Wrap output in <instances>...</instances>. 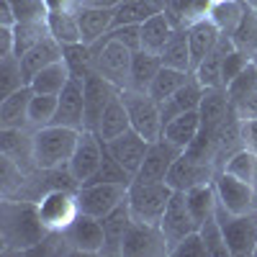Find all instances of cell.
I'll use <instances>...</instances> for the list:
<instances>
[{
    "label": "cell",
    "mask_w": 257,
    "mask_h": 257,
    "mask_svg": "<svg viewBox=\"0 0 257 257\" xmlns=\"http://www.w3.org/2000/svg\"><path fill=\"white\" fill-rule=\"evenodd\" d=\"M0 234L8 249H31L49 237L47 224L41 221L36 201H13L0 203Z\"/></svg>",
    "instance_id": "1"
},
{
    "label": "cell",
    "mask_w": 257,
    "mask_h": 257,
    "mask_svg": "<svg viewBox=\"0 0 257 257\" xmlns=\"http://www.w3.org/2000/svg\"><path fill=\"white\" fill-rule=\"evenodd\" d=\"M80 132L70 126H41L34 132V160L39 170H54L62 165H70L72 152L77 147Z\"/></svg>",
    "instance_id": "2"
},
{
    "label": "cell",
    "mask_w": 257,
    "mask_h": 257,
    "mask_svg": "<svg viewBox=\"0 0 257 257\" xmlns=\"http://www.w3.org/2000/svg\"><path fill=\"white\" fill-rule=\"evenodd\" d=\"M93 52V67L105 80H111L116 88L126 90L132 82V57L134 52L123 41H118L111 34H103L95 44H88Z\"/></svg>",
    "instance_id": "3"
},
{
    "label": "cell",
    "mask_w": 257,
    "mask_h": 257,
    "mask_svg": "<svg viewBox=\"0 0 257 257\" xmlns=\"http://www.w3.org/2000/svg\"><path fill=\"white\" fill-rule=\"evenodd\" d=\"M173 193L175 190L167 183H132L126 193V201H128V208H132L134 221L160 226Z\"/></svg>",
    "instance_id": "4"
},
{
    "label": "cell",
    "mask_w": 257,
    "mask_h": 257,
    "mask_svg": "<svg viewBox=\"0 0 257 257\" xmlns=\"http://www.w3.org/2000/svg\"><path fill=\"white\" fill-rule=\"evenodd\" d=\"M216 219L224 229V239H226L231 257L254 254V249H257V213H231L219 201Z\"/></svg>",
    "instance_id": "5"
},
{
    "label": "cell",
    "mask_w": 257,
    "mask_h": 257,
    "mask_svg": "<svg viewBox=\"0 0 257 257\" xmlns=\"http://www.w3.org/2000/svg\"><path fill=\"white\" fill-rule=\"evenodd\" d=\"M123 105L128 111V121H132V128L139 132L147 142H157L162 137V111H160V103L149 95V93H139L126 88L121 90Z\"/></svg>",
    "instance_id": "6"
},
{
    "label": "cell",
    "mask_w": 257,
    "mask_h": 257,
    "mask_svg": "<svg viewBox=\"0 0 257 257\" xmlns=\"http://www.w3.org/2000/svg\"><path fill=\"white\" fill-rule=\"evenodd\" d=\"M36 206L41 213V221L47 224L49 231H64L80 213L77 190H67V188H57V190L44 193L36 201Z\"/></svg>",
    "instance_id": "7"
},
{
    "label": "cell",
    "mask_w": 257,
    "mask_h": 257,
    "mask_svg": "<svg viewBox=\"0 0 257 257\" xmlns=\"http://www.w3.org/2000/svg\"><path fill=\"white\" fill-rule=\"evenodd\" d=\"M126 193H128V185L123 183H85L77 188V203L82 213L103 219L121 201H126Z\"/></svg>",
    "instance_id": "8"
},
{
    "label": "cell",
    "mask_w": 257,
    "mask_h": 257,
    "mask_svg": "<svg viewBox=\"0 0 257 257\" xmlns=\"http://www.w3.org/2000/svg\"><path fill=\"white\" fill-rule=\"evenodd\" d=\"M160 229L165 234V242H167V249L173 252V247L185 239L188 234L198 231V224L193 219V213L188 208V201H185V190H175L173 198H170L167 208H165V216L160 221Z\"/></svg>",
    "instance_id": "9"
},
{
    "label": "cell",
    "mask_w": 257,
    "mask_h": 257,
    "mask_svg": "<svg viewBox=\"0 0 257 257\" xmlns=\"http://www.w3.org/2000/svg\"><path fill=\"white\" fill-rule=\"evenodd\" d=\"M216 175H219V167L213 162H201L196 157L180 152V157L170 167L165 183L173 190H190V188L203 185V183H213Z\"/></svg>",
    "instance_id": "10"
},
{
    "label": "cell",
    "mask_w": 257,
    "mask_h": 257,
    "mask_svg": "<svg viewBox=\"0 0 257 257\" xmlns=\"http://www.w3.org/2000/svg\"><path fill=\"white\" fill-rule=\"evenodd\" d=\"M121 254L126 257H157V254H170L165 234L160 226L155 224H144V221H132L126 237H123V247Z\"/></svg>",
    "instance_id": "11"
},
{
    "label": "cell",
    "mask_w": 257,
    "mask_h": 257,
    "mask_svg": "<svg viewBox=\"0 0 257 257\" xmlns=\"http://www.w3.org/2000/svg\"><path fill=\"white\" fill-rule=\"evenodd\" d=\"M183 149L175 147L173 142H167L165 137H160L157 142L149 144L147 149V157L139 167V173L134 175L132 183H165L170 167H173V162L180 157Z\"/></svg>",
    "instance_id": "12"
},
{
    "label": "cell",
    "mask_w": 257,
    "mask_h": 257,
    "mask_svg": "<svg viewBox=\"0 0 257 257\" xmlns=\"http://www.w3.org/2000/svg\"><path fill=\"white\" fill-rule=\"evenodd\" d=\"M103 152H105V142L95 132L82 128L80 139H77V147H75V152H72V160H70V173L75 175V180L80 185L88 183L95 175V170L103 162Z\"/></svg>",
    "instance_id": "13"
},
{
    "label": "cell",
    "mask_w": 257,
    "mask_h": 257,
    "mask_svg": "<svg viewBox=\"0 0 257 257\" xmlns=\"http://www.w3.org/2000/svg\"><path fill=\"white\" fill-rule=\"evenodd\" d=\"M216 185L219 201L231 211V213H257V188L247 180H239L229 173H221L213 180Z\"/></svg>",
    "instance_id": "14"
},
{
    "label": "cell",
    "mask_w": 257,
    "mask_h": 257,
    "mask_svg": "<svg viewBox=\"0 0 257 257\" xmlns=\"http://www.w3.org/2000/svg\"><path fill=\"white\" fill-rule=\"evenodd\" d=\"M118 93H121V88H116L111 80H105L95 70L85 77V128H88V132H95L98 128V121L105 111V105H108Z\"/></svg>",
    "instance_id": "15"
},
{
    "label": "cell",
    "mask_w": 257,
    "mask_h": 257,
    "mask_svg": "<svg viewBox=\"0 0 257 257\" xmlns=\"http://www.w3.org/2000/svg\"><path fill=\"white\" fill-rule=\"evenodd\" d=\"M77 252H88V254H103L105 247V234H103V221L90 216V213H77L75 221L59 231Z\"/></svg>",
    "instance_id": "16"
},
{
    "label": "cell",
    "mask_w": 257,
    "mask_h": 257,
    "mask_svg": "<svg viewBox=\"0 0 257 257\" xmlns=\"http://www.w3.org/2000/svg\"><path fill=\"white\" fill-rule=\"evenodd\" d=\"M52 123L70 126V128H77V132L85 128V80L80 77L67 80V85L59 93V105Z\"/></svg>",
    "instance_id": "17"
},
{
    "label": "cell",
    "mask_w": 257,
    "mask_h": 257,
    "mask_svg": "<svg viewBox=\"0 0 257 257\" xmlns=\"http://www.w3.org/2000/svg\"><path fill=\"white\" fill-rule=\"evenodd\" d=\"M149 144H152V142H147L139 132H134V128H128V132L118 134L116 139L105 142L108 152L121 162V167H123L132 178L139 173V167H142V162H144V157H147Z\"/></svg>",
    "instance_id": "18"
},
{
    "label": "cell",
    "mask_w": 257,
    "mask_h": 257,
    "mask_svg": "<svg viewBox=\"0 0 257 257\" xmlns=\"http://www.w3.org/2000/svg\"><path fill=\"white\" fill-rule=\"evenodd\" d=\"M0 137L3 155H8L24 173L39 170L34 160V134H26V128H0Z\"/></svg>",
    "instance_id": "19"
},
{
    "label": "cell",
    "mask_w": 257,
    "mask_h": 257,
    "mask_svg": "<svg viewBox=\"0 0 257 257\" xmlns=\"http://www.w3.org/2000/svg\"><path fill=\"white\" fill-rule=\"evenodd\" d=\"M221 31L216 29L211 18H203L198 24H193L188 29V44H190V70H196L198 64L219 47Z\"/></svg>",
    "instance_id": "20"
},
{
    "label": "cell",
    "mask_w": 257,
    "mask_h": 257,
    "mask_svg": "<svg viewBox=\"0 0 257 257\" xmlns=\"http://www.w3.org/2000/svg\"><path fill=\"white\" fill-rule=\"evenodd\" d=\"M100 221H103V234H105L103 254H121L123 237H126L128 226H132V221H134L132 208H128V201H121L111 213H105Z\"/></svg>",
    "instance_id": "21"
},
{
    "label": "cell",
    "mask_w": 257,
    "mask_h": 257,
    "mask_svg": "<svg viewBox=\"0 0 257 257\" xmlns=\"http://www.w3.org/2000/svg\"><path fill=\"white\" fill-rule=\"evenodd\" d=\"M231 100L226 95V88H206L198 113H201V128H208V132H221V126L229 116Z\"/></svg>",
    "instance_id": "22"
},
{
    "label": "cell",
    "mask_w": 257,
    "mask_h": 257,
    "mask_svg": "<svg viewBox=\"0 0 257 257\" xmlns=\"http://www.w3.org/2000/svg\"><path fill=\"white\" fill-rule=\"evenodd\" d=\"M31 85H24L8 98L0 100V128H26L29 121V105H31Z\"/></svg>",
    "instance_id": "23"
},
{
    "label": "cell",
    "mask_w": 257,
    "mask_h": 257,
    "mask_svg": "<svg viewBox=\"0 0 257 257\" xmlns=\"http://www.w3.org/2000/svg\"><path fill=\"white\" fill-rule=\"evenodd\" d=\"M59 59H62V44H59L54 36H47L44 41H39L34 49H29L24 57H21V70H24L26 85L44 67H49V64H54Z\"/></svg>",
    "instance_id": "24"
},
{
    "label": "cell",
    "mask_w": 257,
    "mask_h": 257,
    "mask_svg": "<svg viewBox=\"0 0 257 257\" xmlns=\"http://www.w3.org/2000/svg\"><path fill=\"white\" fill-rule=\"evenodd\" d=\"M203 85L198 82L196 75H190L188 82L183 85V88L170 98L165 103H160V111H162V123H167L170 118H175L185 111H198V105H201V98H203Z\"/></svg>",
    "instance_id": "25"
},
{
    "label": "cell",
    "mask_w": 257,
    "mask_h": 257,
    "mask_svg": "<svg viewBox=\"0 0 257 257\" xmlns=\"http://www.w3.org/2000/svg\"><path fill=\"white\" fill-rule=\"evenodd\" d=\"M116 8H77V24L82 34V44H95V41L113 29Z\"/></svg>",
    "instance_id": "26"
},
{
    "label": "cell",
    "mask_w": 257,
    "mask_h": 257,
    "mask_svg": "<svg viewBox=\"0 0 257 257\" xmlns=\"http://www.w3.org/2000/svg\"><path fill=\"white\" fill-rule=\"evenodd\" d=\"M231 49H237V47H234V39L221 34L219 47L213 49V52L198 64L196 70H193V75L198 77V82L203 85V88H224V80H221V64H224L226 52H231Z\"/></svg>",
    "instance_id": "27"
},
{
    "label": "cell",
    "mask_w": 257,
    "mask_h": 257,
    "mask_svg": "<svg viewBox=\"0 0 257 257\" xmlns=\"http://www.w3.org/2000/svg\"><path fill=\"white\" fill-rule=\"evenodd\" d=\"M213 3H216V0H173V3L165 8V13L173 21L175 29H190L193 24L208 18Z\"/></svg>",
    "instance_id": "28"
},
{
    "label": "cell",
    "mask_w": 257,
    "mask_h": 257,
    "mask_svg": "<svg viewBox=\"0 0 257 257\" xmlns=\"http://www.w3.org/2000/svg\"><path fill=\"white\" fill-rule=\"evenodd\" d=\"M162 70V59L157 52H149V49H139L132 57V82L128 88L139 90V93H149V85L157 77V72Z\"/></svg>",
    "instance_id": "29"
},
{
    "label": "cell",
    "mask_w": 257,
    "mask_h": 257,
    "mask_svg": "<svg viewBox=\"0 0 257 257\" xmlns=\"http://www.w3.org/2000/svg\"><path fill=\"white\" fill-rule=\"evenodd\" d=\"M128 128H132V121H128V111H126L123 98H121V93H118L108 105H105V111H103V116H100V121H98L95 134H98L103 142H111V139H116L118 134L128 132Z\"/></svg>",
    "instance_id": "30"
},
{
    "label": "cell",
    "mask_w": 257,
    "mask_h": 257,
    "mask_svg": "<svg viewBox=\"0 0 257 257\" xmlns=\"http://www.w3.org/2000/svg\"><path fill=\"white\" fill-rule=\"evenodd\" d=\"M198 132H201V113L198 111H185L175 118H170L162 126V137L180 149H185L193 139H196Z\"/></svg>",
    "instance_id": "31"
},
{
    "label": "cell",
    "mask_w": 257,
    "mask_h": 257,
    "mask_svg": "<svg viewBox=\"0 0 257 257\" xmlns=\"http://www.w3.org/2000/svg\"><path fill=\"white\" fill-rule=\"evenodd\" d=\"M185 201H188V208H190V213H193V219H196L198 226L216 216L219 196H216V185L213 183H203V185H196V188L185 190Z\"/></svg>",
    "instance_id": "32"
},
{
    "label": "cell",
    "mask_w": 257,
    "mask_h": 257,
    "mask_svg": "<svg viewBox=\"0 0 257 257\" xmlns=\"http://www.w3.org/2000/svg\"><path fill=\"white\" fill-rule=\"evenodd\" d=\"M247 0H216L208 13V18L216 24V29L224 34V36H234V31L239 29L242 18L247 13Z\"/></svg>",
    "instance_id": "33"
},
{
    "label": "cell",
    "mask_w": 257,
    "mask_h": 257,
    "mask_svg": "<svg viewBox=\"0 0 257 257\" xmlns=\"http://www.w3.org/2000/svg\"><path fill=\"white\" fill-rule=\"evenodd\" d=\"M165 3L162 0H123L116 8L113 16V29L116 26H126V24H144L147 18H152L157 13H165Z\"/></svg>",
    "instance_id": "34"
},
{
    "label": "cell",
    "mask_w": 257,
    "mask_h": 257,
    "mask_svg": "<svg viewBox=\"0 0 257 257\" xmlns=\"http://www.w3.org/2000/svg\"><path fill=\"white\" fill-rule=\"evenodd\" d=\"M173 34H175V26H173V21L167 18V13H157L152 18H147L142 24V49L160 54Z\"/></svg>",
    "instance_id": "35"
},
{
    "label": "cell",
    "mask_w": 257,
    "mask_h": 257,
    "mask_svg": "<svg viewBox=\"0 0 257 257\" xmlns=\"http://www.w3.org/2000/svg\"><path fill=\"white\" fill-rule=\"evenodd\" d=\"M160 59L165 67H175L183 72H193L190 70V44H188V29H175V34L170 36V41L165 44V49L160 52Z\"/></svg>",
    "instance_id": "36"
},
{
    "label": "cell",
    "mask_w": 257,
    "mask_h": 257,
    "mask_svg": "<svg viewBox=\"0 0 257 257\" xmlns=\"http://www.w3.org/2000/svg\"><path fill=\"white\" fill-rule=\"evenodd\" d=\"M49 34L59 41V44H77L82 41L80 24H77V11H52L47 18Z\"/></svg>",
    "instance_id": "37"
},
{
    "label": "cell",
    "mask_w": 257,
    "mask_h": 257,
    "mask_svg": "<svg viewBox=\"0 0 257 257\" xmlns=\"http://www.w3.org/2000/svg\"><path fill=\"white\" fill-rule=\"evenodd\" d=\"M190 75L193 72H183V70L165 67V64H162V70L157 72V77L152 80V85H149V95H152L157 103H165V100H170L183 88Z\"/></svg>",
    "instance_id": "38"
},
{
    "label": "cell",
    "mask_w": 257,
    "mask_h": 257,
    "mask_svg": "<svg viewBox=\"0 0 257 257\" xmlns=\"http://www.w3.org/2000/svg\"><path fill=\"white\" fill-rule=\"evenodd\" d=\"M70 77H72V75H70L67 62L59 59V62H54V64H49V67L41 70L29 85H31L34 93H52V95H59Z\"/></svg>",
    "instance_id": "39"
},
{
    "label": "cell",
    "mask_w": 257,
    "mask_h": 257,
    "mask_svg": "<svg viewBox=\"0 0 257 257\" xmlns=\"http://www.w3.org/2000/svg\"><path fill=\"white\" fill-rule=\"evenodd\" d=\"M13 34H16V49L13 54L21 59L29 49H34L39 41H44L49 34V26H47V21H31V24H16L13 26Z\"/></svg>",
    "instance_id": "40"
},
{
    "label": "cell",
    "mask_w": 257,
    "mask_h": 257,
    "mask_svg": "<svg viewBox=\"0 0 257 257\" xmlns=\"http://www.w3.org/2000/svg\"><path fill=\"white\" fill-rule=\"evenodd\" d=\"M62 59L67 62L70 75L80 77V80H85L95 70L93 67V52H90L88 44H82V41H77V44H64L62 47Z\"/></svg>",
    "instance_id": "41"
},
{
    "label": "cell",
    "mask_w": 257,
    "mask_h": 257,
    "mask_svg": "<svg viewBox=\"0 0 257 257\" xmlns=\"http://www.w3.org/2000/svg\"><path fill=\"white\" fill-rule=\"evenodd\" d=\"M226 95H229L231 105H239L247 98L257 95V64L254 62H249L247 67L226 85Z\"/></svg>",
    "instance_id": "42"
},
{
    "label": "cell",
    "mask_w": 257,
    "mask_h": 257,
    "mask_svg": "<svg viewBox=\"0 0 257 257\" xmlns=\"http://www.w3.org/2000/svg\"><path fill=\"white\" fill-rule=\"evenodd\" d=\"M231 39H234V47L244 52L249 59L257 54V8L254 6H247V13Z\"/></svg>",
    "instance_id": "43"
},
{
    "label": "cell",
    "mask_w": 257,
    "mask_h": 257,
    "mask_svg": "<svg viewBox=\"0 0 257 257\" xmlns=\"http://www.w3.org/2000/svg\"><path fill=\"white\" fill-rule=\"evenodd\" d=\"M24 85L26 80H24V70H21V59L16 54L0 57V100L16 93L18 88H24Z\"/></svg>",
    "instance_id": "44"
},
{
    "label": "cell",
    "mask_w": 257,
    "mask_h": 257,
    "mask_svg": "<svg viewBox=\"0 0 257 257\" xmlns=\"http://www.w3.org/2000/svg\"><path fill=\"white\" fill-rule=\"evenodd\" d=\"M57 105H59V95H52V93H34V95H31V105H29V121H31V126H36V128L49 126V123L54 121Z\"/></svg>",
    "instance_id": "45"
},
{
    "label": "cell",
    "mask_w": 257,
    "mask_h": 257,
    "mask_svg": "<svg viewBox=\"0 0 257 257\" xmlns=\"http://www.w3.org/2000/svg\"><path fill=\"white\" fill-rule=\"evenodd\" d=\"M224 173L239 178V180H247L252 183L254 180V173H257V155L249 152V149H239V152H234L226 162H224Z\"/></svg>",
    "instance_id": "46"
},
{
    "label": "cell",
    "mask_w": 257,
    "mask_h": 257,
    "mask_svg": "<svg viewBox=\"0 0 257 257\" xmlns=\"http://www.w3.org/2000/svg\"><path fill=\"white\" fill-rule=\"evenodd\" d=\"M201 237L206 242V249H208V257H231L229 254V247H226V239H224V229L219 224V219L213 216L208 221H203L198 226Z\"/></svg>",
    "instance_id": "47"
},
{
    "label": "cell",
    "mask_w": 257,
    "mask_h": 257,
    "mask_svg": "<svg viewBox=\"0 0 257 257\" xmlns=\"http://www.w3.org/2000/svg\"><path fill=\"white\" fill-rule=\"evenodd\" d=\"M11 6L16 13V24H31V21L49 18L47 0H11Z\"/></svg>",
    "instance_id": "48"
},
{
    "label": "cell",
    "mask_w": 257,
    "mask_h": 257,
    "mask_svg": "<svg viewBox=\"0 0 257 257\" xmlns=\"http://www.w3.org/2000/svg\"><path fill=\"white\" fill-rule=\"evenodd\" d=\"M170 254H175V257H208V249H206V242L201 237V231H193L185 239H180Z\"/></svg>",
    "instance_id": "49"
},
{
    "label": "cell",
    "mask_w": 257,
    "mask_h": 257,
    "mask_svg": "<svg viewBox=\"0 0 257 257\" xmlns=\"http://www.w3.org/2000/svg\"><path fill=\"white\" fill-rule=\"evenodd\" d=\"M252 59L244 54V52H239V49H231V52H226V57H224V64H221V80H224V88L226 85L237 77L247 64H249Z\"/></svg>",
    "instance_id": "50"
},
{
    "label": "cell",
    "mask_w": 257,
    "mask_h": 257,
    "mask_svg": "<svg viewBox=\"0 0 257 257\" xmlns=\"http://www.w3.org/2000/svg\"><path fill=\"white\" fill-rule=\"evenodd\" d=\"M242 144L257 155V118H242Z\"/></svg>",
    "instance_id": "51"
},
{
    "label": "cell",
    "mask_w": 257,
    "mask_h": 257,
    "mask_svg": "<svg viewBox=\"0 0 257 257\" xmlns=\"http://www.w3.org/2000/svg\"><path fill=\"white\" fill-rule=\"evenodd\" d=\"M13 49H16V34H13V26H0V57L13 54Z\"/></svg>",
    "instance_id": "52"
},
{
    "label": "cell",
    "mask_w": 257,
    "mask_h": 257,
    "mask_svg": "<svg viewBox=\"0 0 257 257\" xmlns=\"http://www.w3.org/2000/svg\"><path fill=\"white\" fill-rule=\"evenodd\" d=\"M0 26H16V13L11 0H0Z\"/></svg>",
    "instance_id": "53"
},
{
    "label": "cell",
    "mask_w": 257,
    "mask_h": 257,
    "mask_svg": "<svg viewBox=\"0 0 257 257\" xmlns=\"http://www.w3.org/2000/svg\"><path fill=\"white\" fill-rule=\"evenodd\" d=\"M47 8L52 11H77V0H47Z\"/></svg>",
    "instance_id": "54"
},
{
    "label": "cell",
    "mask_w": 257,
    "mask_h": 257,
    "mask_svg": "<svg viewBox=\"0 0 257 257\" xmlns=\"http://www.w3.org/2000/svg\"><path fill=\"white\" fill-rule=\"evenodd\" d=\"M247 3H249V6H254V8H257V0H247Z\"/></svg>",
    "instance_id": "55"
},
{
    "label": "cell",
    "mask_w": 257,
    "mask_h": 257,
    "mask_svg": "<svg viewBox=\"0 0 257 257\" xmlns=\"http://www.w3.org/2000/svg\"><path fill=\"white\" fill-rule=\"evenodd\" d=\"M162 3H165V6H170V3H173V0H162Z\"/></svg>",
    "instance_id": "56"
},
{
    "label": "cell",
    "mask_w": 257,
    "mask_h": 257,
    "mask_svg": "<svg viewBox=\"0 0 257 257\" xmlns=\"http://www.w3.org/2000/svg\"><path fill=\"white\" fill-rule=\"evenodd\" d=\"M252 62H254V64H257V54H254V57H252Z\"/></svg>",
    "instance_id": "57"
},
{
    "label": "cell",
    "mask_w": 257,
    "mask_h": 257,
    "mask_svg": "<svg viewBox=\"0 0 257 257\" xmlns=\"http://www.w3.org/2000/svg\"><path fill=\"white\" fill-rule=\"evenodd\" d=\"M254 254H257V249H254Z\"/></svg>",
    "instance_id": "58"
}]
</instances>
